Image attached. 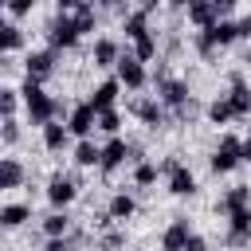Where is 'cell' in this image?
Returning a JSON list of instances; mask_svg holds the SVG:
<instances>
[{
    "label": "cell",
    "mask_w": 251,
    "mask_h": 251,
    "mask_svg": "<svg viewBox=\"0 0 251 251\" xmlns=\"http://www.w3.org/2000/svg\"><path fill=\"white\" fill-rule=\"evenodd\" d=\"M20 102H24V110H27V122H31V126H39V129H43L47 122H55V114L63 110V106H59V102L39 86V82H31V78H24V82H20Z\"/></svg>",
    "instance_id": "1"
},
{
    "label": "cell",
    "mask_w": 251,
    "mask_h": 251,
    "mask_svg": "<svg viewBox=\"0 0 251 251\" xmlns=\"http://www.w3.org/2000/svg\"><path fill=\"white\" fill-rule=\"evenodd\" d=\"M239 165H243V141H239L235 133H224L220 145H216V153L208 157V169H212L216 176H227V173H235Z\"/></svg>",
    "instance_id": "2"
},
{
    "label": "cell",
    "mask_w": 251,
    "mask_h": 251,
    "mask_svg": "<svg viewBox=\"0 0 251 251\" xmlns=\"http://www.w3.org/2000/svg\"><path fill=\"white\" fill-rule=\"evenodd\" d=\"M235 39H243V24L224 16L216 27H208V31H200V35H196V47H200L204 55H212L216 47H227V43H235Z\"/></svg>",
    "instance_id": "3"
},
{
    "label": "cell",
    "mask_w": 251,
    "mask_h": 251,
    "mask_svg": "<svg viewBox=\"0 0 251 251\" xmlns=\"http://www.w3.org/2000/svg\"><path fill=\"white\" fill-rule=\"evenodd\" d=\"M157 102H161L165 110H176V114H184V110H188V82H184V78L157 75Z\"/></svg>",
    "instance_id": "4"
},
{
    "label": "cell",
    "mask_w": 251,
    "mask_h": 251,
    "mask_svg": "<svg viewBox=\"0 0 251 251\" xmlns=\"http://www.w3.org/2000/svg\"><path fill=\"white\" fill-rule=\"evenodd\" d=\"M82 39V27L75 24V16H55L51 20V27H47V43H51V51H67V47H75Z\"/></svg>",
    "instance_id": "5"
},
{
    "label": "cell",
    "mask_w": 251,
    "mask_h": 251,
    "mask_svg": "<svg viewBox=\"0 0 251 251\" xmlns=\"http://www.w3.org/2000/svg\"><path fill=\"white\" fill-rule=\"evenodd\" d=\"M94 129H98V114L90 110V102H75L67 110V133L75 141H86V137H94Z\"/></svg>",
    "instance_id": "6"
},
{
    "label": "cell",
    "mask_w": 251,
    "mask_h": 251,
    "mask_svg": "<svg viewBox=\"0 0 251 251\" xmlns=\"http://www.w3.org/2000/svg\"><path fill=\"white\" fill-rule=\"evenodd\" d=\"M231 4H220V0H188V24H196L200 31H208V27H216L220 20H224V12H227Z\"/></svg>",
    "instance_id": "7"
},
{
    "label": "cell",
    "mask_w": 251,
    "mask_h": 251,
    "mask_svg": "<svg viewBox=\"0 0 251 251\" xmlns=\"http://www.w3.org/2000/svg\"><path fill=\"white\" fill-rule=\"evenodd\" d=\"M114 78H118L126 90H141V86L149 82V71H145V63H137L129 51H122V59H118V67H114Z\"/></svg>",
    "instance_id": "8"
},
{
    "label": "cell",
    "mask_w": 251,
    "mask_h": 251,
    "mask_svg": "<svg viewBox=\"0 0 251 251\" xmlns=\"http://www.w3.org/2000/svg\"><path fill=\"white\" fill-rule=\"evenodd\" d=\"M75 196H78V184H75L71 176L55 173V176L47 180V204H51L55 212H67V208L75 204Z\"/></svg>",
    "instance_id": "9"
},
{
    "label": "cell",
    "mask_w": 251,
    "mask_h": 251,
    "mask_svg": "<svg viewBox=\"0 0 251 251\" xmlns=\"http://www.w3.org/2000/svg\"><path fill=\"white\" fill-rule=\"evenodd\" d=\"M55 71V51L51 47H39V51H27L24 55V75L31 78V82H39L43 86V78Z\"/></svg>",
    "instance_id": "10"
},
{
    "label": "cell",
    "mask_w": 251,
    "mask_h": 251,
    "mask_svg": "<svg viewBox=\"0 0 251 251\" xmlns=\"http://www.w3.org/2000/svg\"><path fill=\"white\" fill-rule=\"evenodd\" d=\"M161 169L169 173V192H173V196H192V192H196V176H192L188 165H180V161H165Z\"/></svg>",
    "instance_id": "11"
},
{
    "label": "cell",
    "mask_w": 251,
    "mask_h": 251,
    "mask_svg": "<svg viewBox=\"0 0 251 251\" xmlns=\"http://www.w3.org/2000/svg\"><path fill=\"white\" fill-rule=\"evenodd\" d=\"M118 94H122V82L118 78H102L94 90H90V110L94 114H106V110H114V102H118Z\"/></svg>",
    "instance_id": "12"
},
{
    "label": "cell",
    "mask_w": 251,
    "mask_h": 251,
    "mask_svg": "<svg viewBox=\"0 0 251 251\" xmlns=\"http://www.w3.org/2000/svg\"><path fill=\"white\" fill-rule=\"evenodd\" d=\"M126 157H129V141H126V137H110V141L102 145V161H98V169L110 176V173H118V169L126 165Z\"/></svg>",
    "instance_id": "13"
},
{
    "label": "cell",
    "mask_w": 251,
    "mask_h": 251,
    "mask_svg": "<svg viewBox=\"0 0 251 251\" xmlns=\"http://www.w3.org/2000/svg\"><path fill=\"white\" fill-rule=\"evenodd\" d=\"M118 59H122V47H118V39H110V35L94 39V47H90V63H94L98 71H110V67H118Z\"/></svg>",
    "instance_id": "14"
},
{
    "label": "cell",
    "mask_w": 251,
    "mask_h": 251,
    "mask_svg": "<svg viewBox=\"0 0 251 251\" xmlns=\"http://www.w3.org/2000/svg\"><path fill=\"white\" fill-rule=\"evenodd\" d=\"M149 12H153V4H145V8H133V12H126V16H122V31H126V39H129V43L153 31V27H149Z\"/></svg>",
    "instance_id": "15"
},
{
    "label": "cell",
    "mask_w": 251,
    "mask_h": 251,
    "mask_svg": "<svg viewBox=\"0 0 251 251\" xmlns=\"http://www.w3.org/2000/svg\"><path fill=\"white\" fill-rule=\"evenodd\" d=\"M224 98L231 102L235 118H247V114H251V86H247V78H243V75H235V78H231V90H227Z\"/></svg>",
    "instance_id": "16"
},
{
    "label": "cell",
    "mask_w": 251,
    "mask_h": 251,
    "mask_svg": "<svg viewBox=\"0 0 251 251\" xmlns=\"http://www.w3.org/2000/svg\"><path fill=\"white\" fill-rule=\"evenodd\" d=\"M129 114H137V118H141L145 126H161L169 110H165V106H161L157 98H133V102H129Z\"/></svg>",
    "instance_id": "17"
},
{
    "label": "cell",
    "mask_w": 251,
    "mask_h": 251,
    "mask_svg": "<svg viewBox=\"0 0 251 251\" xmlns=\"http://www.w3.org/2000/svg\"><path fill=\"white\" fill-rule=\"evenodd\" d=\"M188 235H192L188 220H184V216H180V220H173V224L165 227V235H161V251H184Z\"/></svg>",
    "instance_id": "18"
},
{
    "label": "cell",
    "mask_w": 251,
    "mask_h": 251,
    "mask_svg": "<svg viewBox=\"0 0 251 251\" xmlns=\"http://www.w3.org/2000/svg\"><path fill=\"white\" fill-rule=\"evenodd\" d=\"M71 161H75L78 169H98V161H102V145H98L94 137H86V141H75V153H71Z\"/></svg>",
    "instance_id": "19"
},
{
    "label": "cell",
    "mask_w": 251,
    "mask_h": 251,
    "mask_svg": "<svg viewBox=\"0 0 251 251\" xmlns=\"http://www.w3.org/2000/svg\"><path fill=\"white\" fill-rule=\"evenodd\" d=\"M24 176H27V169H24L16 157H0V192L20 188V184H24Z\"/></svg>",
    "instance_id": "20"
},
{
    "label": "cell",
    "mask_w": 251,
    "mask_h": 251,
    "mask_svg": "<svg viewBox=\"0 0 251 251\" xmlns=\"http://www.w3.org/2000/svg\"><path fill=\"white\" fill-rule=\"evenodd\" d=\"M67 141H71L67 122H47V126H43V149H47V153H63Z\"/></svg>",
    "instance_id": "21"
},
{
    "label": "cell",
    "mask_w": 251,
    "mask_h": 251,
    "mask_svg": "<svg viewBox=\"0 0 251 251\" xmlns=\"http://www.w3.org/2000/svg\"><path fill=\"white\" fill-rule=\"evenodd\" d=\"M227 239H231V243H247V239H251V208L227 216Z\"/></svg>",
    "instance_id": "22"
},
{
    "label": "cell",
    "mask_w": 251,
    "mask_h": 251,
    "mask_svg": "<svg viewBox=\"0 0 251 251\" xmlns=\"http://www.w3.org/2000/svg\"><path fill=\"white\" fill-rule=\"evenodd\" d=\"M133 212H137V200H133L129 192H114V196H110V208H106V216H110V220L126 224Z\"/></svg>",
    "instance_id": "23"
},
{
    "label": "cell",
    "mask_w": 251,
    "mask_h": 251,
    "mask_svg": "<svg viewBox=\"0 0 251 251\" xmlns=\"http://www.w3.org/2000/svg\"><path fill=\"white\" fill-rule=\"evenodd\" d=\"M31 220V204H0V227H24Z\"/></svg>",
    "instance_id": "24"
},
{
    "label": "cell",
    "mask_w": 251,
    "mask_h": 251,
    "mask_svg": "<svg viewBox=\"0 0 251 251\" xmlns=\"http://www.w3.org/2000/svg\"><path fill=\"white\" fill-rule=\"evenodd\" d=\"M220 208L231 216V212H243V208H251V188L247 184H235V188H227V196L220 200Z\"/></svg>",
    "instance_id": "25"
},
{
    "label": "cell",
    "mask_w": 251,
    "mask_h": 251,
    "mask_svg": "<svg viewBox=\"0 0 251 251\" xmlns=\"http://www.w3.org/2000/svg\"><path fill=\"white\" fill-rule=\"evenodd\" d=\"M16 47H24V27L12 24V20H0V55L16 51Z\"/></svg>",
    "instance_id": "26"
},
{
    "label": "cell",
    "mask_w": 251,
    "mask_h": 251,
    "mask_svg": "<svg viewBox=\"0 0 251 251\" xmlns=\"http://www.w3.org/2000/svg\"><path fill=\"white\" fill-rule=\"evenodd\" d=\"M67 231H71V216L67 212H51L43 220V235L47 239H67Z\"/></svg>",
    "instance_id": "27"
},
{
    "label": "cell",
    "mask_w": 251,
    "mask_h": 251,
    "mask_svg": "<svg viewBox=\"0 0 251 251\" xmlns=\"http://www.w3.org/2000/svg\"><path fill=\"white\" fill-rule=\"evenodd\" d=\"M231 118H235V110H231V102H227L224 94L208 102V122H212V126H224V122H231Z\"/></svg>",
    "instance_id": "28"
},
{
    "label": "cell",
    "mask_w": 251,
    "mask_h": 251,
    "mask_svg": "<svg viewBox=\"0 0 251 251\" xmlns=\"http://www.w3.org/2000/svg\"><path fill=\"white\" fill-rule=\"evenodd\" d=\"M157 173H161V169H157L153 161H137V165H133V184H137V188H149V184H157Z\"/></svg>",
    "instance_id": "29"
},
{
    "label": "cell",
    "mask_w": 251,
    "mask_h": 251,
    "mask_svg": "<svg viewBox=\"0 0 251 251\" xmlns=\"http://www.w3.org/2000/svg\"><path fill=\"white\" fill-rule=\"evenodd\" d=\"M153 55H157V35H153V31L141 35V39H133V59H137V63H149Z\"/></svg>",
    "instance_id": "30"
},
{
    "label": "cell",
    "mask_w": 251,
    "mask_h": 251,
    "mask_svg": "<svg viewBox=\"0 0 251 251\" xmlns=\"http://www.w3.org/2000/svg\"><path fill=\"white\" fill-rule=\"evenodd\" d=\"M98 129H102V133H110V137H122V114H118V110L98 114Z\"/></svg>",
    "instance_id": "31"
},
{
    "label": "cell",
    "mask_w": 251,
    "mask_h": 251,
    "mask_svg": "<svg viewBox=\"0 0 251 251\" xmlns=\"http://www.w3.org/2000/svg\"><path fill=\"white\" fill-rule=\"evenodd\" d=\"M16 106H20V90L0 86V118H12V114H16Z\"/></svg>",
    "instance_id": "32"
},
{
    "label": "cell",
    "mask_w": 251,
    "mask_h": 251,
    "mask_svg": "<svg viewBox=\"0 0 251 251\" xmlns=\"http://www.w3.org/2000/svg\"><path fill=\"white\" fill-rule=\"evenodd\" d=\"M0 141H8V145L20 141V122H16V118H4V122H0Z\"/></svg>",
    "instance_id": "33"
},
{
    "label": "cell",
    "mask_w": 251,
    "mask_h": 251,
    "mask_svg": "<svg viewBox=\"0 0 251 251\" xmlns=\"http://www.w3.org/2000/svg\"><path fill=\"white\" fill-rule=\"evenodd\" d=\"M31 8H35V0H12V4H8V16H16V20H20V16H27Z\"/></svg>",
    "instance_id": "34"
},
{
    "label": "cell",
    "mask_w": 251,
    "mask_h": 251,
    "mask_svg": "<svg viewBox=\"0 0 251 251\" xmlns=\"http://www.w3.org/2000/svg\"><path fill=\"white\" fill-rule=\"evenodd\" d=\"M184 251H208V239L192 231V235H188V243H184Z\"/></svg>",
    "instance_id": "35"
},
{
    "label": "cell",
    "mask_w": 251,
    "mask_h": 251,
    "mask_svg": "<svg viewBox=\"0 0 251 251\" xmlns=\"http://www.w3.org/2000/svg\"><path fill=\"white\" fill-rule=\"evenodd\" d=\"M67 247H71L67 239H47V247H43V251H67Z\"/></svg>",
    "instance_id": "36"
},
{
    "label": "cell",
    "mask_w": 251,
    "mask_h": 251,
    "mask_svg": "<svg viewBox=\"0 0 251 251\" xmlns=\"http://www.w3.org/2000/svg\"><path fill=\"white\" fill-rule=\"evenodd\" d=\"M243 161H251V137L243 141Z\"/></svg>",
    "instance_id": "37"
},
{
    "label": "cell",
    "mask_w": 251,
    "mask_h": 251,
    "mask_svg": "<svg viewBox=\"0 0 251 251\" xmlns=\"http://www.w3.org/2000/svg\"><path fill=\"white\" fill-rule=\"evenodd\" d=\"M243 24V35H251V12H247V20H239Z\"/></svg>",
    "instance_id": "38"
},
{
    "label": "cell",
    "mask_w": 251,
    "mask_h": 251,
    "mask_svg": "<svg viewBox=\"0 0 251 251\" xmlns=\"http://www.w3.org/2000/svg\"><path fill=\"white\" fill-rule=\"evenodd\" d=\"M0 122H4V118H0Z\"/></svg>",
    "instance_id": "39"
}]
</instances>
